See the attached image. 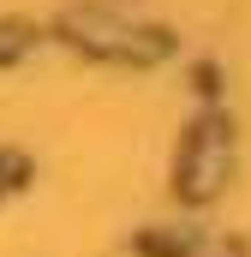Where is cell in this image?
I'll list each match as a JSON object with an SVG mask.
<instances>
[{
    "label": "cell",
    "mask_w": 251,
    "mask_h": 257,
    "mask_svg": "<svg viewBox=\"0 0 251 257\" xmlns=\"http://www.w3.org/2000/svg\"><path fill=\"white\" fill-rule=\"evenodd\" d=\"M221 168H227V150H221L215 126H203V132L186 144V192H191V197H209V192H215V180H221Z\"/></svg>",
    "instance_id": "cell-1"
}]
</instances>
